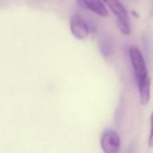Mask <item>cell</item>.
Returning a JSON list of instances; mask_svg holds the SVG:
<instances>
[{
    "mask_svg": "<svg viewBox=\"0 0 153 153\" xmlns=\"http://www.w3.org/2000/svg\"><path fill=\"white\" fill-rule=\"evenodd\" d=\"M141 105H147L150 99V78L148 76L138 84Z\"/></svg>",
    "mask_w": 153,
    "mask_h": 153,
    "instance_id": "cell-5",
    "label": "cell"
},
{
    "mask_svg": "<svg viewBox=\"0 0 153 153\" xmlns=\"http://www.w3.org/2000/svg\"><path fill=\"white\" fill-rule=\"evenodd\" d=\"M102 1L110 8L116 18L126 17L128 16L126 8L119 0H102Z\"/></svg>",
    "mask_w": 153,
    "mask_h": 153,
    "instance_id": "cell-6",
    "label": "cell"
},
{
    "mask_svg": "<svg viewBox=\"0 0 153 153\" xmlns=\"http://www.w3.org/2000/svg\"><path fill=\"white\" fill-rule=\"evenodd\" d=\"M69 27L72 35L78 40H85L89 35V27L87 21L79 14H74L69 19Z\"/></svg>",
    "mask_w": 153,
    "mask_h": 153,
    "instance_id": "cell-2",
    "label": "cell"
},
{
    "mask_svg": "<svg viewBox=\"0 0 153 153\" xmlns=\"http://www.w3.org/2000/svg\"><path fill=\"white\" fill-rule=\"evenodd\" d=\"M129 56L134 71V76L137 84L148 76V70L143 55L140 49L136 46H131L129 49Z\"/></svg>",
    "mask_w": 153,
    "mask_h": 153,
    "instance_id": "cell-1",
    "label": "cell"
},
{
    "mask_svg": "<svg viewBox=\"0 0 153 153\" xmlns=\"http://www.w3.org/2000/svg\"><path fill=\"white\" fill-rule=\"evenodd\" d=\"M104 153H119L121 149V139L119 134L114 130L105 131L100 140Z\"/></svg>",
    "mask_w": 153,
    "mask_h": 153,
    "instance_id": "cell-3",
    "label": "cell"
},
{
    "mask_svg": "<svg viewBox=\"0 0 153 153\" xmlns=\"http://www.w3.org/2000/svg\"><path fill=\"white\" fill-rule=\"evenodd\" d=\"M148 146L149 148L153 147V112L150 116V132H149V136L148 140Z\"/></svg>",
    "mask_w": 153,
    "mask_h": 153,
    "instance_id": "cell-8",
    "label": "cell"
},
{
    "mask_svg": "<svg viewBox=\"0 0 153 153\" xmlns=\"http://www.w3.org/2000/svg\"><path fill=\"white\" fill-rule=\"evenodd\" d=\"M116 25H117L119 31L123 34H124V35L131 34V26H130L128 16L122 17V18H116Z\"/></svg>",
    "mask_w": 153,
    "mask_h": 153,
    "instance_id": "cell-7",
    "label": "cell"
},
{
    "mask_svg": "<svg viewBox=\"0 0 153 153\" xmlns=\"http://www.w3.org/2000/svg\"><path fill=\"white\" fill-rule=\"evenodd\" d=\"M76 3L80 7L88 9L101 17L109 16L108 10L102 0H76Z\"/></svg>",
    "mask_w": 153,
    "mask_h": 153,
    "instance_id": "cell-4",
    "label": "cell"
}]
</instances>
